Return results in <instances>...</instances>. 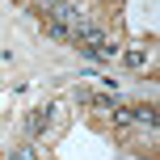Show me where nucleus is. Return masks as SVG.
<instances>
[{"mask_svg": "<svg viewBox=\"0 0 160 160\" xmlns=\"http://www.w3.org/2000/svg\"><path fill=\"white\" fill-rule=\"evenodd\" d=\"M51 114H55V110H34V114H30V139H38L42 131L51 127Z\"/></svg>", "mask_w": 160, "mask_h": 160, "instance_id": "1", "label": "nucleus"}, {"mask_svg": "<svg viewBox=\"0 0 160 160\" xmlns=\"http://www.w3.org/2000/svg\"><path fill=\"white\" fill-rule=\"evenodd\" d=\"M122 59H127L131 68H143V63H148V51H127V55H122Z\"/></svg>", "mask_w": 160, "mask_h": 160, "instance_id": "2", "label": "nucleus"}, {"mask_svg": "<svg viewBox=\"0 0 160 160\" xmlns=\"http://www.w3.org/2000/svg\"><path fill=\"white\" fill-rule=\"evenodd\" d=\"M8 160H34V148H30V143H25V148H13Z\"/></svg>", "mask_w": 160, "mask_h": 160, "instance_id": "3", "label": "nucleus"}, {"mask_svg": "<svg viewBox=\"0 0 160 160\" xmlns=\"http://www.w3.org/2000/svg\"><path fill=\"white\" fill-rule=\"evenodd\" d=\"M21 4H25V0H21Z\"/></svg>", "mask_w": 160, "mask_h": 160, "instance_id": "4", "label": "nucleus"}]
</instances>
